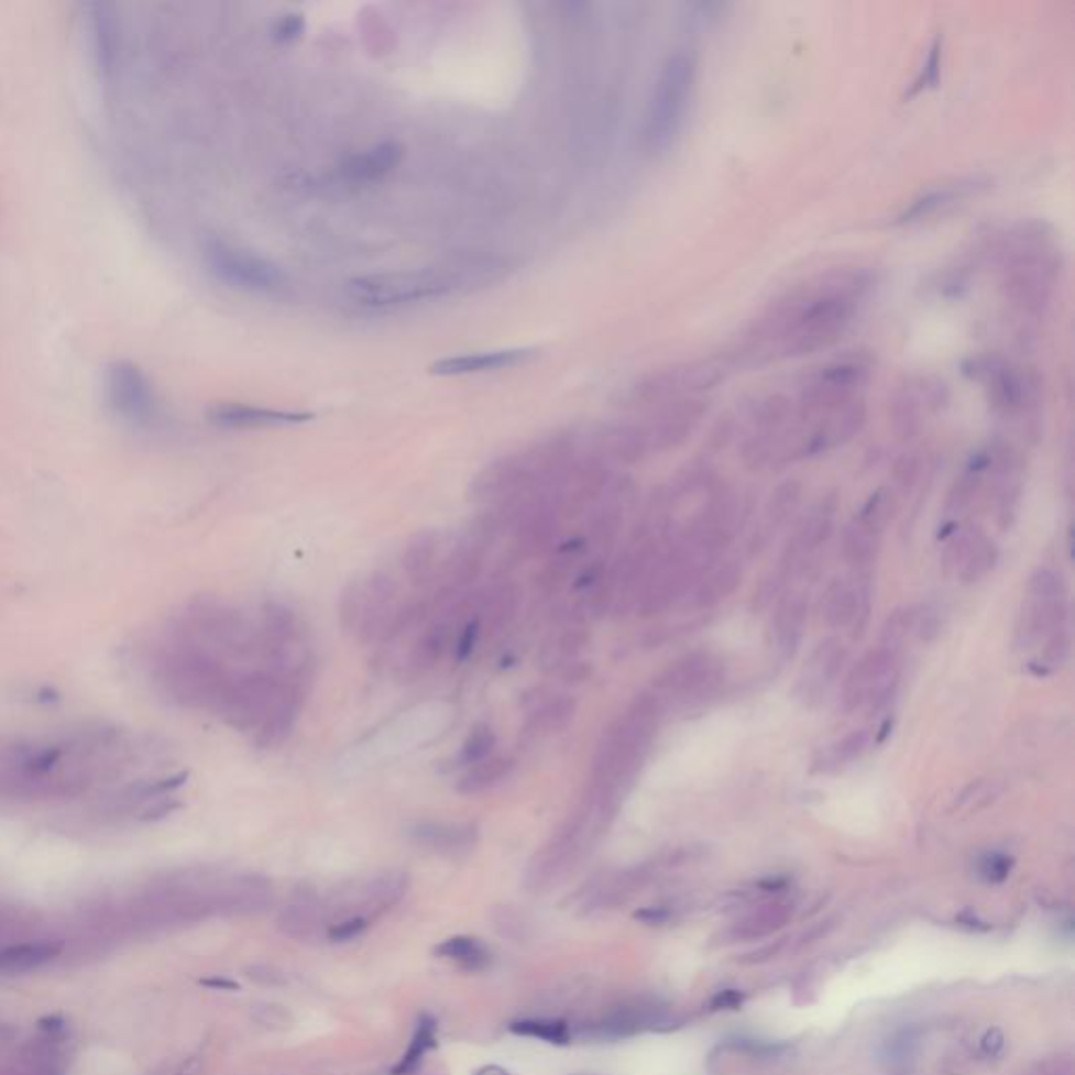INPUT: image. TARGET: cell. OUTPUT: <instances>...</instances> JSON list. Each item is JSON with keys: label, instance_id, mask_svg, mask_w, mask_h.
I'll return each instance as SVG.
<instances>
[{"label": "cell", "instance_id": "obj_1", "mask_svg": "<svg viewBox=\"0 0 1075 1075\" xmlns=\"http://www.w3.org/2000/svg\"><path fill=\"white\" fill-rule=\"evenodd\" d=\"M871 288L864 270H834L807 279L756 323L746 355L753 360L801 358L836 343Z\"/></svg>", "mask_w": 1075, "mask_h": 1075}, {"label": "cell", "instance_id": "obj_2", "mask_svg": "<svg viewBox=\"0 0 1075 1075\" xmlns=\"http://www.w3.org/2000/svg\"><path fill=\"white\" fill-rule=\"evenodd\" d=\"M698 87V55L674 48L658 69L643 114V150L651 158L668 154L685 129L687 114Z\"/></svg>", "mask_w": 1075, "mask_h": 1075}, {"label": "cell", "instance_id": "obj_3", "mask_svg": "<svg viewBox=\"0 0 1075 1075\" xmlns=\"http://www.w3.org/2000/svg\"><path fill=\"white\" fill-rule=\"evenodd\" d=\"M101 390L108 408L131 429L143 434L158 431L164 425V408L158 391L145 370L135 362H110L103 368Z\"/></svg>", "mask_w": 1075, "mask_h": 1075}, {"label": "cell", "instance_id": "obj_4", "mask_svg": "<svg viewBox=\"0 0 1075 1075\" xmlns=\"http://www.w3.org/2000/svg\"><path fill=\"white\" fill-rule=\"evenodd\" d=\"M397 584L385 573H372L347 586L341 601L343 626L360 641L390 639L404 605H395Z\"/></svg>", "mask_w": 1075, "mask_h": 1075}, {"label": "cell", "instance_id": "obj_5", "mask_svg": "<svg viewBox=\"0 0 1075 1075\" xmlns=\"http://www.w3.org/2000/svg\"><path fill=\"white\" fill-rule=\"evenodd\" d=\"M457 288L452 275L437 272H399L355 277L347 284V293L364 307H397L443 297Z\"/></svg>", "mask_w": 1075, "mask_h": 1075}, {"label": "cell", "instance_id": "obj_6", "mask_svg": "<svg viewBox=\"0 0 1075 1075\" xmlns=\"http://www.w3.org/2000/svg\"><path fill=\"white\" fill-rule=\"evenodd\" d=\"M205 263L215 279L242 293L270 295L282 290L288 282L284 270L274 261L223 240H208Z\"/></svg>", "mask_w": 1075, "mask_h": 1075}, {"label": "cell", "instance_id": "obj_7", "mask_svg": "<svg viewBox=\"0 0 1075 1075\" xmlns=\"http://www.w3.org/2000/svg\"><path fill=\"white\" fill-rule=\"evenodd\" d=\"M899 654L876 647L851 668L843 685V709L855 712L868 709L880 712L891 704L892 695L899 685Z\"/></svg>", "mask_w": 1075, "mask_h": 1075}, {"label": "cell", "instance_id": "obj_8", "mask_svg": "<svg viewBox=\"0 0 1075 1075\" xmlns=\"http://www.w3.org/2000/svg\"><path fill=\"white\" fill-rule=\"evenodd\" d=\"M1065 619L1067 599L1061 575L1053 570H1038L1031 575L1028 601L1017 624V647H1030L1042 637L1046 639L1054 628L1065 626Z\"/></svg>", "mask_w": 1075, "mask_h": 1075}, {"label": "cell", "instance_id": "obj_9", "mask_svg": "<svg viewBox=\"0 0 1075 1075\" xmlns=\"http://www.w3.org/2000/svg\"><path fill=\"white\" fill-rule=\"evenodd\" d=\"M282 689L284 681H279L274 672H252L238 681H229L219 706L231 727L256 735L275 709Z\"/></svg>", "mask_w": 1075, "mask_h": 1075}, {"label": "cell", "instance_id": "obj_10", "mask_svg": "<svg viewBox=\"0 0 1075 1075\" xmlns=\"http://www.w3.org/2000/svg\"><path fill=\"white\" fill-rule=\"evenodd\" d=\"M723 681L719 660L709 651H691L668 663L654 683V693L663 704L670 700H698L714 693Z\"/></svg>", "mask_w": 1075, "mask_h": 1075}, {"label": "cell", "instance_id": "obj_11", "mask_svg": "<svg viewBox=\"0 0 1075 1075\" xmlns=\"http://www.w3.org/2000/svg\"><path fill=\"white\" fill-rule=\"evenodd\" d=\"M838 501L836 496H825L822 503L813 508V513L802 522V526L797 529L792 540L783 550L779 559L778 578L783 582L790 578V573L797 572L807 566V561L824 547L834 527Z\"/></svg>", "mask_w": 1075, "mask_h": 1075}, {"label": "cell", "instance_id": "obj_12", "mask_svg": "<svg viewBox=\"0 0 1075 1075\" xmlns=\"http://www.w3.org/2000/svg\"><path fill=\"white\" fill-rule=\"evenodd\" d=\"M869 605H871V589L868 580H859L857 584H851L847 580L836 578L825 586L820 610L827 626L832 628L853 626L855 637H862L868 624Z\"/></svg>", "mask_w": 1075, "mask_h": 1075}, {"label": "cell", "instance_id": "obj_13", "mask_svg": "<svg viewBox=\"0 0 1075 1075\" xmlns=\"http://www.w3.org/2000/svg\"><path fill=\"white\" fill-rule=\"evenodd\" d=\"M987 187H989V182L984 177H964V179H956V182L929 187L926 191H922L918 198L912 200L910 207L901 210V215L897 217L895 223L897 226H915V223L929 221V219H933L937 215H945L947 210L966 202L968 198L981 194Z\"/></svg>", "mask_w": 1075, "mask_h": 1075}, {"label": "cell", "instance_id": "obj_14", "mask_svg": "<svg viewBox=\"0 0 1075 1075\" xmlns=\"http://www.w3.org/2000/svg\"><path fill=\"white\" fill-rule=\"evenodd\" d=\"M847 651L838 639H825L820 643L802 668L799 679V695L807 706H815L824 700L830 687L836 683L841 668L845 663Z\"/></svg>", "mask_w": 1075, "mask_h": 1075}, {"label": "cell", "instance_id": "obj_15", "mask_svg": "<svg viewBox=\"0 0 1075 1075\" xmlns=\"http://www.w3.org/2000/svg\"><path fill=\"white\" fill-rule=\"evenodd\" d=\"M208 423L221 429H267V427H290L303 425L314 418V414L274 410L251 404H217L208 410Z\"/></svg>", "mask_w": 1075, "mask_h": 1075}, {"label": "cell", "instance_id": "obj_16", "mask_svg": "<svg viewBox=\"0 0 1075 1075\" xmlns=\"http://www.w3.org/2000/svg\"><path fill=\"white\" fill-rule=\"evenodd\" d=\"M536 358V349L515 347V349H496V351H478V353H462L435 362L429 372L435 376H469L481 372H494L506 368L524 366Z\"/></svg>", "mask_w": 1075, "mask_h": 1075}, {"label": "cell", "instance_id": "obj_17", "mask_svg": "<svg viewBox=\"0 0 1075 1075\" xmlns=\"http://www.w3.org/2000/svg\"><path fill=\"white\" fill-rule=\"evenodd\" d=\"M809 614V599L802 593H788L774 614V635L776 647L783 660H792L801 647L804 624Z\"/></svg>", "mask_w": 1075, "mask_h": 1075}, {"label": "cell", "instance_id": "obj_18", "mask_svg": "<svg viewBox=\"0 0 1075 1075\" xmlns=\"http://www.w3.org/2000/svg\"><path fill=\"white\" fill-rule=\"evenodd\" d=\"M441 536L435 531L418 534L404 555V570L414 586H429L446 572L448 559H441ZM450 557V555H448Z\"/></svg>", "mask_w": 1075, "mask_h": 1075}, {"label": "cell", "instance_id": "obj_19", "mask_svg": "<svg viewBox=\"0 0 1075 1075\" xmlns=\"http://www.w3.org/2000/svg\"><path fill=\"white\" fill-rule=\"evenodd\" d=\"M414 843L431 848L443 855L467 853L478 843V827L467 824H443V822H420L410 827Z\"/></svg>", "mask_w": 1075, "mask_h": 1075}, {"label": "cell", "instance_id": "obj_20", "mask_svg": "<svg viewBox=\"0 0 1075 1075\" xmlns=\"http://www.w3.org/2000/svg\"><path fill=\"white\" fill-rule=\"evenodd\" d=\"M404 147L397 141H385L366 152H360L341 164V175L349 182H374L399 166Z\"/></svg>", "mask_w": 1075, "mask_h": 1075}, {"label": "cell", "instance_id": "obj_21", "mask_svg": "<svg viewBox=\"0 0 1075 1075\" xmlns=\"http://www.w3.org/2000/svg\"><path fill=\"white\" fill-rule=\"evenodd\" d=\"M801 496L802 487L799 481L788 480L779 483L778 487L774 490V494L769 496V503L765 508V522L753 536V542H750V547H755L753 552H760L767 547V542L771 540L776 529L783 526L794 515V511L801 504Z\"/></svg>", "mask_w": 1075, "mask_h": 1075}, {"label": "cell", "instance_id": "obj_22", "mask_svg": "<svg viewBox=\"0 0 1075 1075\" xmlns=\"http://www.w3.org/2000/svg\"><path fill=\"white\" fill-rule=\"evenodd\" d=\"M744 570L737 561L721 563L719 568H710L709 573H704L698 584L693 586L691 603L698 610H709L725 601L727 596L735 593V589L742 584Z\"/></svg>", "mask_w": 1075, "mask_h": 1075}, {"label": "cell", "instance_id": "obj_23", "mask_svg": "<svg viewBox=\"0 0 1075 1075\" xmlns=\"http://www.w3.org/2000/svg\"><path fill=\"white\" fill-rule=\"evenodd\" d=\"M435 954L443 961L454 962L458 968L469 973H481L492 964L490 947L478 937L458 935L446 939L435 947Z\"/></svg>", "mask_w": 1075, "mask_h": 1075}, {"label": "cell", "instance_id": "obj_24", "mask_svg": "<svg viewBox=\"0 0 1075 1075\" xmlns=\"http://www.w3.org/2000/svg\"><path fill=\"white\" fill-rule=\"evenodd\" d=\"M792 914V903L788 901H769L760 903L750 914L744 915L733 924V935L742 939L765 937L781 929Z\"/></svg>", "mask_w": 1075, "mask_h": 1075}, {"label": "cell", "instance_id": "obj_25", "mask_svg": "<svg viewBox=\"0 0 1075 1075\" xmlns=\"http://www.w3.org/2000/svg\"><path fill=\"white\" fill-rule=\"evenodd\" d=\"M882 531L869 527L862 519H853L843 531V557L848 566L864 570L874 563L880 550Z\"/></svg>", "mask_w": 1075, "mask_h": 1075}, {"label": "cell", "instance_id": "obj_26", "mask_svg": "<svg viewBox=\"0 0 1075 1075\" xmlns=\"http://www.w3.org/2000/svg\"><path fill=\"white\" fill-rule=\"evenodd\" d=\"M517 610V591L508 582H498L487 589L480 601V610L475 618L480 622L481 630L487 626L490 630L504 628Z\"/></svg>", "mask_w": 1075, "mask_h": 1075}, {"label": "cell", "instance_id": "obj_27", "mask_svg": "<svg viewBox=\"0 0 1075 1075\" xmlns=\"http://www.w3.org/2000/svg\"><path fill=\"white\" fill-rule=\"evenodd\" d=\"M59 954V945L48 941L20 943L0 947V973H25L53 961Z\"/></svg>", "mask_w": 1075, "mask_h": 1075}, {"label": "cell", "instance_id": "obj_28", "mask_svg": "<svg viewBox=\"0 0 1075 1075\" xmlns=\"http://www.w3.org/2000/svg\"><path fill=\"white\" fill-rule=\"evenodd\" d=\"M513 769V763L504 756H490L481 763H475L464 769L458 779V792L462 794H481L494 786H498Z\"/></svg>", "mask_w": 1075, "mask_h": 1075}, {"label": "cell", "instance_id": "obj_29", "mask_svg": "<svg viewBox=\"0 0 1075 1075\" xmlns=\"http://www.w3.org/2000/svg\"><path fill=\"white\" fill-rule=\"evenodd\" d=\"M869 744H871L869 730H853L825 750L822 760L818 763L820 771L830 774V771L845 769L868 753Z\"/></svg>", "mask_w": 1075, "mask_h": 1075}, {"label": "cell", "instance_id": "obj_30", "mask_svg": "<svg viewBox=\"0 0 1075 1075\" xmlns=\"http://www.w3.org/2000/svg\"><path fill=\"white\" fill-rule=\"evenodd\" d=\"M435 1044H437V1023L434 1017L425 1014L418 1019L410 1044L404 1056L399 1058V1063L393 1067V1075H413L423 1065L427 1053L434 1051Z\"/></svg>", "mask_w": 1075, "mask_h": 1075}, {"label": "cell", "instance_id": "obj_31", "mask_svg": "<svg viewBox=\"0 0 1075 1075\" xmlns=\"http://www.w3.org/2000/svg\"><path fill=\"white\" fill-rule=\"evenodd\" d=\"M511 1033L522 1038H534L555 1046H566L572 1040V1031L566 1021L559 1019H522L511 1023Z\"/></svg>", "mask_w": 1075, "mask_h": 1075}, {"label": "cell", "instance_id": "obj_32", "mask_svg": "<svg viewBox=\"0 0 1075 1075\" xmlns=\"http://www.w3.org/2000/svg\"><path fill=\"white\" fill-rule=\"evenodd\" d=\"M918 1054V1033L915 1030H901L892 1035L885 1046V1063L892 1074H910Z\"/></svg>", "mask_w": 1075, "mask_h": 1075}, {"label": "cell", "instance_id": "obj_33", "mask_svg": "<svg viewBox=\"0 0 1075 1075\" xmlns=\"http://www.w3.org/2000/svg\"><path fill=\"white\" fill-rule=\"evenodd\" d=\"M915 607H899L885 622L882 633H880V645L882 649H889L892 654H899V649L914 635Z\"/></svg>", "mask_w": 1075, "mask_h": 1075}, {"label": "cell", "instance_id": "obj_34", "mask_svg": "<svg viewBox=\"0 0 1075 1075\" xmlns=\"http://www.w3.org/2000/svg\"><path fill=\"white\" fill-rule=\"evenodd\" d=\"M998 563V549L996 545L989 540V538H981L975 549L970 550V555L966 557L964 566L958 572V578H961L964 584H973V582H979L984 580L987 573L991 572Z\"/></svg>", "mask_w": 1075, "mask_h": 1075}, {"label": "cell", "instance_id": "obj_35", "mask_svg": "<svg viewBox=\"0 0 1075 1075\" xmlns=\"http://www.w3.org/2000/svg\"><path fill=\"white\" fill-rule=\"evenodd\" d=\"M494 746H496V733L485 725V723H478L473 725V730L467 735V739L462 742L460 746V755H458V763L462 767H471L475 763H481L485 758H490L492 753H494Z\"/></svg>", "mask_w": 1075, "mask_h": 1075}, {"label": "cell", "instance_id": "obj_36", "mask_svg": "<svg viewBox=\"0 0 1075 1075\" xmlns=\"http://www.w3.org/2000/svg\"><path fill=\"white\" fill-rule=\"evenodd\" d=\"M984 536V531L977 526L964 527L954 536V540L943 550V572L945 575H958L966 557L970 555V550L975 549V545Z\"/></svg>", "mask_w": 1075, "mask_h": 1075}, {"label": "cell", "instance_id": "obj_37", "mask_svg": "<svg viewBox=\"0 0 1075 1075\" xmlns=\"http://www.w3.org/2000/svg\"><path fill=\"white\" fill-rule=\"evenodd\" d=\"M892 513H895V496H892L891 490H878L862 506V511L857 513V519H862L864 524H868L869 527H874L878 531H885V527L889 526V522H891Z\"/></svg>", "mask_w": 1075, "mask_h": 1075}, {"label": "cell", "instance_id": "obj_38", "mask_svg": "<svg viewBox=\"0 0 1075 1075\" xmlns=\"http://www.w3.org/2000/svg\"><path fill=\"white\" fill-rule=\"evenodd\" d=\"M1069 654H1072V637L1067 633V626H1058V628H1054L1053 633L1046 637L1044 656H1042V668L1046 672L1061 668L1063 663L1069 660Z\"/></svg>", "mask_w": 1075, "mask_h": 1075}, {"label": "cell", "instance_id": "obj_39", "mask_svg": "<svg viewBox=\"0 0 1075 1075\" xmlns=\"http://www.w3.org/2000/svg\"><path fill=\"white\" fill-rule=\"evenodd\" d=\"M939 74H941V41H935L931 51H929V57L924 62V66L920 69L918 78L910 89V97L912 95H918V92L926 91V89H933L937 87Z\"/></svg>", "mask_w": 1075, "mask_h": 1075}, {"label": "cell", "instance_id": "obj_40", "mask_svg": "<svg viewBox=\"0 0 1075 1075\" xmlns=\"http://www.w3.org/2000/svg\"><path fill=\"white\" fill-rule=\"evenodd\" d=\"M1012 869V859L1005 855V853H987L984 859L979 862V874L981 878L991 882V885H998V882H1005Z\"/></svg>", "mask_w": 1075, "mask_h": 1075}, {"label": "cell", "instance_id": "obj_41", "mask_svg": "<svg viewBox=\"0 0 1075 1075\" xmlns=\"http://www.w3.org/2000/svg\"><path fill=\"white\" fill-rule=\"evenodd\" d=\"M1000 788L996 781H973L964 792H962L961 801H956V807H964L968 802H973L970 807H987L989 802H994V799L998 797Z\"/></svg>", "mask_w": 1075, "mask_h": 1075}, {"label": "cell", "instance_id": "obj_42", "mask_svg": "<svg viewBox=\"0 0 1075 1075\" xmlns=\"http://www.w3.org/2000/svg\"><path fill=\"white\" fill-rule=\"evenodd\" d=\"M305 32V18L300 13H288L274 25V39L279 43H293Z\"/></svg>", "mask_w": 1075, "mask_h": 1075}, {"label": "cell", "instance_id": "obj_43", "mask_svg": "<svg viewBox=\"0 0 1075 1075\" xmlns=\"http://www.w3.org/2000/svg\"><path fill=\"white\" fill-rule=\"evenodd\" d=\"M892 478H895V485H897L901 492H908V490L914 485L915 478H918V460H915L914 457L901 458V460L895 464Z\"/></svg>", "mask_w": 1075, "mask_h": 1075}, {"label": "cell", "instance_id": "obj_44", "mask_svg": "<svg viewBox=\"0 0 1075 1075\" xmlns=\"http://www.w3.org/2000/svg\"><path fill=\"white\" fill-rule=\"evenodd\" d=\"M1023 1075H1074V1063L1069 1056H1054L1044 1063H1038Z\"/></svg>", "mask_w": 1075, "mask_h": 1075}, {"label": "cell", "instance_id": "obj_45", "mask_svg": "<svg viewBox=\"0 0 1075 1075\" xmlns=\"http://www.w3.org/2000/svg\"><path fill=\"white\" fill-rule=\"evenodd\" d=\"M366 920L364 918H351V920H344L341 924H337L332 931H330V937L334 941H349V939H355L358 935H362L366 931Z\"/></svg>", "mask_w": 1075, "mask_h": 1075}, {"label": "cell", "instance_id": "obj_46", "mask_svg": "<svg viewBox=\"0 0 1075 1075\" xmlns=\"http://www.w3.org/2000/svg\"><path fill=\"white\" fill-rule=\"evenodd\" d=\"M742 1005V994L733 991V989H727L723 994H719V998L714 1000V1007L716 1008H735Z\"/></svg>", "mask_w": 1075, "mask_h": 1075}, {"label": "cell", "instance_id": "obj_47", "mask_svg": "<svg viewBox=\"0 0 1075 1075\" xmlns=\"http://www.w3.org/2000/svg\"><path fill=\"white\" fill-rule=\"evenodd\" d=\"M475 1075H508V1072L498 1065H487V1067H481Z\"/></svg>", "mask_w": 1075, "mask_h": 1075}, {"label": "cell", "instance_id": "obj_48", "mask_svg": "<svg viewBox=\"0 0 1075 1075\" xmlns=\"http://www.w3.org/2000/svg\"><path fill=\"white\" fill-rule=\"evenodd\" d=\"M207 985H217V987H235V985L229 984V981H207Z\"/></svg>", "mask_w": 1075, "mask_h": 1075}]
</instances>
